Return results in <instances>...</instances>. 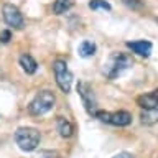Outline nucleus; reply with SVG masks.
<instances>
[{
    "mask_svg": "<svg viewBox=\"0 0 158 158\" xmlns=\"http://www.w3.org/2000/svg\"><path fill=\"white\" fill-rule=\"evenodd\" d=\"M137 106L142 107L143 110H148V109H155L158 107V89L152 92H145L142 96L137 97Z\"/></svg>",
    "mask_w": 158,
    "mask_h": 158,
    "instance_id": "nucleus-9",
    "label": "nucleus"
},
{
    "mask_svg": "<svg viewBox=\"0 0 158 158\" xmlns=\"http://www.w3.org/2000/svg\"><path fill=\"white\" fill-rule=\"evenodd\" d=\"M96 117L104 123L109 125H115V127H127L132 123V115L127 110H117V112H104L97 110Z\"/></svg>",
    "mask_w": 158,
    "mask_h": 158,
    "instance_id": "nucleus-5",
    "label": "nucleus"
},
{
    "mask_svg": "<svg viewBox=\"0 0 158 158\" xmlns=\"http://www.w3.org/2000/svg\"><path fill=\"white\" fill-rule=\"evenodd\" d=\"M71 7H73L71 0H54V3H53V13L54 15H63V13H66Z\"/></svg>",
    "mask_w": 158,
    "mask_h": 158,
    "instance_id": "nucleus-14",
    "label": "nucleus"
},
{
    "mask_svg": "<svg viewBox=\"0 0 158 158\" xmlns=\"http://www.w3.org/2000/svg\"><path fill=\"white\" fill-rule=\"evenodd\" d=\"M10 38H12V33H10V30H3V31H0V43L7 44L10 41Z\"/></svg>",
    "mask_w": 158,
    "mask_h": 158,
    "instance_id": "nucleus-18",
    "label": "nucleus"
},
{
    "mask_svg": "<svg viewBox=\"0 0 158 158\" xmlns=\"http://www.w3.org/2000/svg\"><path fill=\"white\" fill-rule=\"evenodd\" d=\"M130 66H132V59L128 58L127 54L114 53L110 56V59H109V63L106 64V68H104V74H106L109 79H115Z\"/></svg>",
    "mask_w": 158,
    "mask_h": 158,
    "instance_id": "nucleus-3",
    "label": "nucleus"
},
{
    "mask_svg": "<svg viewBox=\"0 0 158 158\" xmlns=\"http://www.w3.org/2000/svg\"><path fill=\"white\" fill-rule=\"evenodd\" d=\"M123 3L127 5V7H130V8H135V10H138V8H142V2L140 0H122Z\"/></svg>",
    "mask_w": 158,
    "mask_h": 158,
    "instance_id": "nucleus-17",
    "label": "nucleus"
},
{
    "mask_svg": "<svg viewBox=\"0 0 158 158\" xmlns=\"http://www.w3.org/2000/svg\"><path fill=\"white\" fill-rule=\"evenodd\" d=\"M89 8L91 10H110V3L106 0H91L89 2Z\"/></svg>",
    "mask_w": 158,
    "mask_h": 158,
    "instance_id": "nucleus-15",
    "label": "nucleus"
},
{
    "mask_svg": "<svg viewBox=\"0 0 158 158\" xmlns=\"http://www.w3.org/2000/svg\"><path fill=\"white\" fill-rule=\"evenodd\" d=\"M58 152H53V150H41L40 152L38 158H58Z\"/></svg>",
    "mask_w": 158,
    "mask_h": 158,
    "instance_id": "nucleus-16",
    "label": "nucleus"
},
{
    "mask_svg": "<svg viewBox=\"0 0 158 158\" xmlns=\"http://www.w3.org/2000/svg\"><path fill=\"white\" fill-rule=\"evenodd\" d=\"M20 66L22 69L27 74H35L38 69V63L33 59V56H30V54H22L20 56Z\"/></svg>",
    "mask_w": 158,
    "mask_h": 158,
    "instance_id": "nucleus-10",
    "label": "nucleus"
},
{
    "mask_svg": "<svg viewBox=\"0 0 158 158\" xmlns=\"http://www.w3.org/2000/svg\"><path fill=\"white\" fill-rule=\"evenodd\" d=\"M15 142L23 152H33L40 145V132L33 127H20L15 132Z\"/></svg>",
    "mask_w": 158,
    "mask_h": 158,
    "instance_id": "nucleus-1",
    "label": "nucleus"
},
{
    "mask_svg": "<svg viewBox=\"0 0 158 158\" xmlns=\"http://www.w3.org/2000/svg\"><path fill=\"white\" fill-rule=\"evenodd\" d=\"M3 20L8 27H13L17 30L23 28V25H25L22 12H20V8L15 7L13 3H5L3 5Z\"/></svg>",
    "mask_w": 158,
    "mask_h": 158,
    "instance_id": "nucleus-6",
    "label": "nucleus"
},
{
    "mask_svg": "<svg viewBox=\"0 0 158 158\" xmlns=\"http://www.w3.org/2000/svg\"><path fill=\"white\" fill-rule=\"evenodd\" d=\"M112 158H133L130 153H127V152H122V153H118V155H114Z\"/></svg>",
    "mask_w": 158,
    "mask_h": 158,
    "instance_id": "nucleus-19",
    "label": "nucleus"
},
{
    "mask_svg": "<svg viewBox=\"0 0 158 158\" xmlns=\"http://www.w3.org/2000/svg\"><path fill=\"white\" fill-rule=\"evenodd\" d=\"M53 71H54V77H56V84L61 91L66 94L71 91V86H73V73L68 69V64L66 61L63 59H56L53 63Z\"/></svg>",
    "mask_w": 158,
    "mask_h": 158,
    "instance_id": "nucleus-4",
    "label": "nucleus"
},
{
    "mask_svg": "<svg viewBox=\"0 0 158 158\" xmlns=\"http://www.w3.org/2000/svg\"><path fill=\"white\" fill-rule=\"evenodd\" d=\"M127 48L132 49V53L138 54L142 58H148L152 54V49H153V44L147 40H137V41H128L127 43Z\"/></svg>",
    "mask_w": 158,
    "mask_h": 158,
    "instance_id": "nucleus-8",
    "label": "nucleus"
},
{
    "mask_svg": "<svg viewBox=\"0 0 158 158\" xmlns=\"http://www.w3.org/2000/svg\"><path fill=\"white\" fill-rule=\"evenodd\" d=\"M77 92L82 99V104H84V107H86V110L91 114V115H96V112H97L96 106L97 104H96V99H94V94L91 91V87H89L86 82H79L77 84Z\"/></svg>",
    "mask_w": 158,
    "mask_h": 158,
    "instance_id": "nucleus-7",
    "label": "nucleus"
},
{
    "mask_svg": "<svg viewBox=\"0 0 158 158\" xmlns=\"http://www.w3.org/2000/svg\"><path fill=\"white\" fill-rule=\"evenodd\" d=\"M56 102V97L51 91H41L38 92L35 99L30 102L28 106V112L35 117H40V115H44L46 112H49Z\"/></svg>",
    "mask_w": 158,
    "mask_h": 158,
    "instance_id": "nucleus-2",
    "label": "nucleus"
},
{
    "mask_svg": "<svg viewBox=\"0 0 158 158\" xmlns=\"http://www.w3.org/2000/svg\"><path fill=\"white\" fill-rule=\"evenodd\" d=\"M142 123L143 125H153V123L158 122V107L155 109H148V110H143L140 114Z\"/></svg>",
    "mask_w": 158,
    "mask_h": 158,
    "instance_id": "nucleus-13",
    "label": "nucleus"
},
{
    "mask_svg": "<svg viewBox=\"0 0 158 158\" xmlns=\"http://www.w3.org/2000/svg\"><path fill=\"white\" fill-rule=\"evenodd\" d=\"M96 43H92V41H89V40H84V41L79 44V48H77V53H79V56L81 58H91L96 54Z\"/></svg>",
    "mask_w": 158,
    "mask_h": 158,
    "instance_id": "nucleus-12",
    "label": "nucleus"
},
{
    "mask_svg": "<svg viewBox=\"0 0 158 158\" xmlns=\"http://www.w3.org/2000/svg\"><path fill=\"white\" fill-rule=\"evenodd\" d=\"M58 132L63 138H69L74 133V127L73 123L64 117H58Z\"/></svg>",
    "mask_w": 158,
    "mask_h": 158,
    "instance_id": "nucleus-11",
    "label": "nucleus"
}]
</instances>
